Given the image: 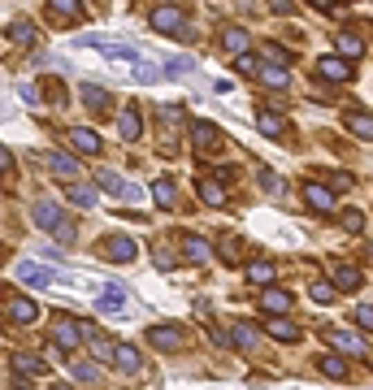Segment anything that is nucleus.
Returning a JSON list of instances; mask_svg holds the SVG:
<instances>
[{"instance_id":"obj_44","label":"nucleus","mask_w":373,"mask_h":390,"mask_svg":"<svg viewBox=\"0 0 373 390\" xmlns=\"http://www.w3.org/2000/svg\"><path fill=\"white\" fill-rule=\"evenodd\" d=\"M343 225H347V230H352V234H361V225H365V217H361V213H356V208H347V213H343Z\"/></svg>"},{"instance_id":"obj_9","label":"nucleus","mask_w":373,"mask_h":390,"mask_svg":"<svg viewBox=\"0 0 373 390\" xmlns=\"http://www.w3.org/2000/svg\"><path fill=\"white\" fill-rule=\"evenodd\" d=\"M191 139H196L200 152H217L221 148V130L213 122H191Z\"/></svg>"},{"instance_id":"obj_22","label":"nucleus","mask_w":373,"mask_h":390,"mask_svg":"<svg viewBox=\"0 0 373 390\" xmlns=\"http://www.w3.org/2000/svg\"><path fill=\"white\" fill-rule=\"evenodd\" d=\"M113 364H118L122 373H139L143 360H139V351H135L131 343H118V351H113Z\"/></svg>"},{"instance_id":"obj_1","label":"nucleus","mask_w":373,"mask_h":390,"mask_svg":"<svg viewBox=\"0 0 373 390\" xmlns=\"http://www.w3.org/2000/svg\"><path fill=\"white\" fill-rule=\"evenodd\" d=\"M30 217H35L48 234H61V243H70V239H74V225H70V217H66V208L53 204V200H39L35 208H30Z\"/></svg>"},{"instance_id":"obj_20","label":"nucleus","mask_w":373,"mask_h":390,"mask_svg":"<svg viewBox=\"0 0 373 390\" xmlns=\"http://www.w3.org/2000/svg\"><path fill=\"white\" fill-rule=\"evenodd\" d=\"M66 200L78 204V208H95V204H100V195H95L91 187H83V183H66Z\"/></svg>"},{"instance_id":"obj_39","label":"nucleus","mask_w":373,"mask_h":390,"mask_svg":"<svg viewBox=\"0 0 373 390\" xmlns=\"http://www.w3.org/2000/svg\"><path fill=\"white\" fill-rule=\"evenodd\" d=\"M308 295H313L317 304H334L338 290H334V282H313V286H308Z\"/></svg>"},{"instance_id":"obj_18","label":"nucleus","mask_w":373,"mask_h":390,"mask_svg":"<svg viewBox=\"0 0 373 390\" xmlns=\"http://www.w3.org/2000/svg\"><path fill=\"white\" fill-rule=\"evenodd\" d=\"M265 334L278 338V343H295V338H300V325H291L286 317H269L265 321Z\"/></svg>"},{"instance_id":"obj_30","label":"nucleus","mask_w":373,"mask_h":390,"mask_svg":"<svg viewBox=\"0 0 373 390\" xmlns=\"http://www.w3.org/2000/svg\"><path fill=\"white\" fill-rule=\"evenodd\" d=\"M183 256L187 260H208V243L196 239V234H183Z\"/></svg>"},{"instance_id":"obj_45","label":"nucleus","mask_w":373,"mask_h":390,"mask_svg":"<svg viewBox=\"0 0 373 390\" xmlns=\"http://www.w3.org/2000/svg\"><path fill=\"white\" fill-rule=\"evenodd\" d=\"M356 325H361V330H369V334H373V308H356Z\"/></svg>"},{"instance_id":"obj_6","label":"nucleus","mask_w":373,"mask_h":390,"mask_svg":"<svg viewBox=\"0 0 373 390\" xmlns=\"http://www.w3.org/2000/svg\"><path fill=\"white\" fill-rule=\"evenodd\" d=\"M183 330H178V325H152V330H148V343L156 347V351H178V347H183Z\"/></svg>"},{"instance_id":"obj_50","label":"nucleus","mask_w":373,"mask_h":390,"mask_svg":"<svg viewBox=\"0 0 373 390\" xmlns=\"http://www.w3.org/2000/svg\"><path fill=\"white\" fill-rule=\"evenodd\" d=\"M313 5H317L321 13H330V9H334V0H313Z\"/></svg>"},{"instance_id":"obj_7","label":"nucleus","mask_w":373,"mask_h":390,"mask_svg":"<svg viewBox=\"0 0 373 390\" xmlns=\"http://www.w3.org/2000/svg\"><path fill=\"white\" fill-rule=\"evenodd\" d=\"M18 278L26 286H57V273L48 269V265H39V260H22V265H18Z\"/></svg>"},{"instance_id":"obj_3","label":"nucleus","mask_w":373,"mask_h":390,"mask_svg":"<svg viewBox=\"0 0 373 390\" xmlns=\"http://www.w3.org/2000/svg\"><path fill=\"white\" fill-rule=\"evenodd\" d=\"M152 26L161 30V35H178V30L187 26V18H183L178 5H161V9H152Z\"/></svg>"},{"instance_id":"obj_16","label":"nucleus","mask_w":373,"mask_h":390,"mask_svg":"<svg viewBox=\"0 0 373 390\" xmlns=\"http://www.w3.org/2000/svg\"><path fill=\"white\" fill-rule=\"evenodd\" d=\"M261 308H265L269 317H282V313H291V295H286V290L265 286V290H261Z\"/></svg>"},{"instance_id":"obj_8","label":"nucleus","mask_w":373,"mask_h":390,"mask_svg":"<svg viewBox=\"0 0 373 390\" xmlns=\"http://www.w3.org/2000/svg\"><path fill=\"white\" fill-rule=\"evenodd\" d=\"M5 304H9V317L18 321V325H30V321L39 317V304L26 299V295H13V290H5Z\"/></svg>"},{"instance_id":"obj_42","label":"nucleus","mask_w":373,"mask_h":390,"mask_svg":"<svg viewBox=\"0 0 373 390\" xmlns=\"http://www.w3.org/2000/svg\"><path fill=\"white\" fill-rule=\"evenodd\" d=\"M235 70L239 74H261V61H256L252 53H243V57H235Z\"/></svg>"},{"instance_id":"obj_37","label":"nucleus","mask_w":373,"mask_h":390,"mask_svg":"<svg viewBox=\"0 0 373 390\" xmlns=\"http://www.w3.org/2000/svg\"><path fill=\"white\" fill-rule=\"evenodd\" d=\"M317 369L326 373V378H347V364L338 360V355H321V360H317Z\"/></svg>"},{"instance_id":"obj_34","label":"nucleus","mask_w":373,"mask_h":390,"mask_svg":"<svg viewBox=\"0 0 373 390\" xmlns=\"http://www.w3.org/2000/svg\"><path fill=\"white\" fill-rule=\"evenodd\" d=\"M235 343L239 347H261V330H256V325H235Z\"/></svg>"},{"instance_id":"obj_29","label":"nucleus","mask_w":373,"mask_h":390,"mask_svg":"<svg viewBox=\"0 0 373 390\" xmlns=\"http://www.w3.org/2000/svg\"><path fill=\"white\" fill-rule=\"evenodd\" d=\"M256 126H261V135H269V139L286 135V122L278 118V113H265V109H261V118H256Z\"/></svg>"},{"instance_id":"obj_32","label":"nucleus","mask_w":373,"mask_h":390,"mask_svg":"<svg viewBox=\"0 0 373 390\" xmlns=\"http://www.w3.org/2000/svg\"><path fill=\"white\" fill-rule=\"evenodd\" d=\"M200 200L204 204H226V191H221L217 178H204V183H200Z\"/></svg>"},{"instance_id":"obj_23","label":"nucleus","mask_w":373,"mask_h":390,"mask_svg":"<svg viewBox=\"0 0 373 390\" xmlns=\"http://www.w3.org/2000/svg\"><path fill=\"white\" fill-rule=\"evenodd\" d=\"M152 200H156L161 208H174V204H178V187L170 183V178H156V183H152Z\"/></svg>"},{"instance_id":"obj_40","label":"nucleus","mask_w":373,"mask_h":390,"mask_svg":"<svg viewBox=\"0 0 373 390\" xmlns=\"http://www.w3.org/2000/svg\"><path fill=\"white\" fill-rule=\"evenodd\" d=\"M265 57H269L273 65H278V70H286V65H291V53H286V48H282V44H273V39L265 44Z\"/></svg>"},{"instance_id":"obj_10","label":"nucleus","mask_w":373,"mask_h":390,"mask_svg":"<svg viewBox=\"0 0 373 390\" xmlns=\"http://www.w3.org/2000/svg\"><path fill=\"white\" fill-rule=\"evenodd\" d=\"M317 74H321V78H330V83H347L356 70H352L343 57H321V61H317Z\"/></svg>"},{"instance_id":"obj_49","label":"nucleus","mask_w":373,"mask_h":390,"mask_svg":"<svg viewBox=\"0 0 373 390\" xmlns=\"http://www.w3.org/2000/svg\"><path fill=\"white\" fill-rule=\"evenodd\" d=\"M0 169H13V156H9V148H0Z\"/></svg>"},{"instance_id":"obj_43","label":"nucleus","mask_w":373,"mask_h":390,"mask_svg":"<svg viewBox=\"0 0 373 390\" xmlns=\"http://www.w3.org/2000/svg\"><path fill=\"white\" fill-rule=\"evenodd\" d=\"M74 378H78V382H95V364H87V360H74Z\"/></svg>"},{"instance_id":"obj_26","label":"nucleus","mask_w":373,"mask_h":390,"mask_svg":"<svg viewBox=\"0 0 373 390\" xmlns=\"http://www.w3.org/2000/svg\"><path fill=\"white\" fill-rule=\"evenodd\" d=\"M78 95H83V104H87L91 113H104V109H109V91H104V87L83 83V91H78Z\"/></svg>"},{"instance_id":"obj_21","label":"nucleus","mask_w":373,"mask_h":390,"mask_svg":"<svg viewBox=\"0 0 373 390\" xmlns=\"http://www.w3.org/2000/svg\"><path fill=\"white\" fill-rule=\"evenodd\" d=\"M361 269H356V265H338L334 269V290H361Z\"/></svg>"},{"instance_id":"obj_47","label":"nucleus","mask_w":373,"mask_h":390,"mask_svg":"<svg viewBox=\"0 0 373 390\" xmlns=\"http://www.w3.org/2000/svg\"><path fill=\"white\" fill-rule=\"evenodd\" d=\"M269 9H273V13H282V18H286V13H295V0H269Z\"/></svg>"},{"instance_id":"obj_24","label":"nucleus","mask_w":373,"mask_h":390,"mask_svg":"<svg viewBox=\"0 0 373 390\" xmlns=\"http://www.w3.org/2000/svg\"><path fill=\"white\" fill-rule=\"evenodd\" d=\"M221 48H226V53H235V57H243V53H248V30H239V26H226Z\"/></svg>"},{"instance_id":"obj_27","label":"nucleus","mask_w":373,"mask_h":390,"mask_svg":"<svg viewBox=\"0 0 373 390\" xmlns=\"http://www.w3.org/2000/svg\"><path fill=\"white\" fill-rule=\"evenodd\" d=\"M347 130H352L356 139H369L373 143V118H369V113H347Z\"/></svg>"},{"instance_id":"obj_33","label":"nucleus","mask_w":373,"mask_h":390,"mask_svg":"<svg viewBox=\"0 0 373 390\" xmlns=\"http://www.w3.org/2000/svg\"><path fill=\"white\" fill-rule=\"evenodd\" d=\"M217 256L226 260V265H235V260L243 256V243H239V239H230V234H226V239H217Z\"/></svg>"},{"instance_id":"obj_2","label":"nucleus","mask_w":373,"mask_h":390,"mask_svg":"<svg viewBox=\"0 0 373 390\" xmlns=\"http://www.w3.org/2000/svg\"><path fill=\"white\" fill-rule=\"evenodd\" d=\"M53 343H57L61 351H74L78 343H83V325H78L74 317H57V321H53Z\"/></svg>"},{"instance_id":"obj_13","label":"nucleus","mask_w":373,"mask_h":390,"mask_svg":"<svg viewBox=\"0 0 373 390\" xmlns=\"http://www.w3.org/2000/svg\"><path fill=\"white\" fill-rule=\"evenodd\" d=\"M48 18L53 22H78L83 18V5L78 0H48Z\"/></svg>"},{"instance_id":"obj_14","label":"nucleus","mask_w":373,"mask_h":390,"mask_svg":"<svg viewBox=\"0 0 373 390\" xmlns=\"http://www.w3.org/2000/svg\"><path fill=\"white\" fill-rule=\"evenodd\" d=\"M304 200H308V208H313V213H334V195H330L326 187H317V183L304 187Z\"/></svg>"},{"instance_id":"obj_4","label":"nucleus","mask_w":373,"mask_h":390,"mask_svg":"<svg viewBox=\"0 0 373 390\" xmlns=\"http://www.w3.org/2000/svg\"><path fill=\"white\" fill-rule=\"evenodd\" d=\"M100 252H104L109 260H122V265H131V260L139 256V248H135V239H126V234H109V239L100 243Z\"/></svg>"},{"instance_id":"obj_41","label":"nucleus","mask_w":373,"mask_h":390,"mask_svg":"<svg viewBox=\"0 0 373 390\" xmlns=\"http://www.w3.org/2000/svg\"><path fill=\"white\" fill-rule=\"evenodd\" d=\"M39 91L48 95V104H66V87H61V83H53V78H44V83H39Z\"/></svg>"},{"instance_id":"obj_51","label":"nucleus","mask_w":373,"mask_h":390,"mask_svg":"<svg viewBox=\"0 0 373 390\" xmlns=\"http://www.w3.org/2000/svg\"><path fill=\"white\" fill-rule=\"evenodd\" d=\"M53 390H66V386H53Z\"/></svg>"},{"instance_id":"obj_17","label":"nucleus","mask_w":373,"mask_h":390,"mask_svg":"<svg viewBox=\"0 0 373 390\" xmlns=\"http://www.w3.org/2000/svg\"><path fill=\"white\" fill-rule=\"evenodd\" d=\"M330 343H334V351H343V355H369V347L356 334H347V330H330Z\"/></svg>"},{"instance_id":"obj_28","label":"nucleus","mask_w":373,"mask_h":390,"mask_svg":"<svg viewBox=\"0 0 373 390\" xmlns=\"http://www.w3.org/2000/svg\"><path fill=\"white\" fill-rule=\"evenodd\" d=\"M273 278H278V273H273V265H269V260H252V265H248V282H256V286H269Z\"/></svg>"},{"instance_id":"obj_15","label":"nucleus","mask_w":373,"mask_h":390,"mask_svg":"<svg viewBox=\"0 0 373 390\" xmlns=\"http://www.w3.org/2000/svg\"><path fill=\"white\" fill-rule=\"evenodd\" d=\"M118 130H122V139H139V135H143V118H139L135 104H126V109L118 113Z\"/></svg>"},{"instance_id":"obj_12","label":"nucleus","mask_w":373,"mask_h":390,"mask_svg":"<svg viewBox=\"0 0 373 390\" xmlns=\"http://www.w3.org/2000/svg\"><path fill=\"white\" fill-rule=\"evenodd\" d=\"M44 360H39V355H30V351H13V373H18V378H44Z\"/></svg>"},{"instance_id":"obj_25","label":"nucleus","mask_w":373,"mask_h":390,"mask_svg":"<svg viewBox=\"0 0 373 390\" xmlns=\"http://www.w3.org/2000/svg\"><path fill=\"white\" fill-rule=\"evenodd\" d=\"M334 44H338V53H343V57H361L365 53V39L356 35V30H338Z\"/></svg>"},{"instance_id":"obj_48","label":"nucleus","mask_w":373,"mask_h":390,"mask_svg":"<svg viewBox=\"0 0 373 390\" xmlns=\"http://www.w3.org/2000/svg\"><path fill=\"white\" fill-rule=\"evenodd\" d=\"M330 183H334V191H347L356 178H352V174H330Z\"/></svg>"},{"instance_id":"obj_5","label":"nucleus","mask_w":373,"mask_h":390,"mask_svg":"<svg viewBox=\"0 0 373 390\" xmlns=\"http://www.w3.org/2000/svg\"><path fill=\"white\" fill-rule=\"evenodd\" d=\"M66 143L74 152H83V156H95L100 152V135H95V130H87V126H70L66 130Z\"/></svg>"},{"instance_id":"obj_35","label":"nucleus","mask_w":373,"mask_h":390,"mask_svg":"<svg viewBox=\"0 0 373 390\" xmlns=\"http://www.w3.org/2000/svg\"><path fill=\"white\" fill-rule=\"evenodd\" d=\"M44 160H48V165H53L61 178H74V174H78V160H70V156H57V152H48Z\"/></svg>"},{"instance_id":"obj_19","label":"nucleus","mask_w":373,"mask_h":390,"mask_svg":"<svg viewBox=\"0 0 373 390\" xmlns=\"http://www.w3.org/2000/svg\"><path fill=\"white\" fill-rule=\"evenodd\" d=\"M83 338H87V343H91V351H95V355H100V360H113V351H118V343H113V338H109V334H95V330H91V325H83Z\"/></svg>"},{"instance_id":"obj_38","label":"nucleus","mask_w":373,"mask_h":390,"mask_svg":"<svg viewBox=\"0 0 373 390\" xmlns=\"http://www.w3.org/2000/svg\"><path fill=\"white\" fill-rule=\"evenodd\" d=\"M95 183H100L104 191H113V195H122V191H126V183H122V178L113 174V169H95Z\"/></svg>"},{"instance_id":"obj_11","label":"nucleus","mask_w":373,"mask_h":390,"mask_svg":"<svg viewBox=\"0 0 373 390\" xmlns=\"http://www.w3.org/2000/svg\"><path fill=\"white\" fill-rule=\"evenodd\" d=\"M91 308H95V313H104V317H122V313H126V290H122V286H109Z\"/></svg>"},{"instance_id":"obj_46","label":"nucleus","mask_w":373,"mask_h":390,"mask_svg":"<svg viewBox=\"0 0 373 390\" xmlns=\"http://www.w3.org/2000/svg\"><path fill=\"white\" fill-rule=\"evenodd\" d=\"M261 187H265V191H282V178H278V174H265V169H261Z\"/></svg>"},{"instance_id":"obj_36","label":"nucleus","mask_w":373,"mask_h":390,"mask_svg":"<svg viewBox=\"0 0 373 390\" xmlns=\"http://www.w3.org/2000/svg\"><path fill=\"white\" fill-rule=\"evenodd\" d=\"M9 39H13V44H30V39H35V26H30L26 18L9 22Z\"/></svg>"},{"instance_id":"obj_31","label":"nucleus","mask_w":373,"mask_h":390,"mask_svg":"<svg viewBox=\"0 0 373 390\" xmlns=\"http://www.w3.org/2000/svg\"><path fill=\"white\" fill-rule=\"evenodd\" d=\"M261 83H265V87H273V91H282V87L291 83V74H286V70H278V65H265V70H261Z\"/></svg>"}]
</instances>
